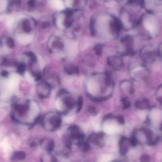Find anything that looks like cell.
Masks as SVG:
<instances>
[{
    "instance_id": "6da1fadb",
    "label": "cell",
    "mask_w": 162,
    "mask_h": 162,
    "mask_svg": "<svg viewBox=\"0 0 162 162\" xmlns=\"http://www.w3.org/2000/svg\"><path fill=\"white\" fill-rule=\"evenodd\" d=\"M39 108L37 103L32 101L27 108H18L11 115V119L18 124L31 126L39 119Z\"/></svg>"
},
{
    "instance_id": "ac0fdd59",
    "label": "cell",
    "mask_w": 162,
    "mask_h": 162,
    "mask_svg": "<svg viewBox=\"0 0 162 162\" xmlns=\"http://www.w3.org/2000/svg\"><path fill=\"white\" fill-rule=\"evenodd\" d=\"M14 19L13 18L11 17H9L7 21H6L7 26L8 27H12V25L14 24Z\"/></svg>"
},
{
    "instance_id": "30bf717a",
    "label": "cell",
    "mask_w": 162,
    "mask_h": 162,
    "mask_svg": "<svg viewBox=\"0 0 162 162\" xmlns=\"http://www.w3.org/2000/svg\"><path fill=\"white\" fill-rule=\"evenodd\" d=\"M17 40L19 43L23 45H27L33 40L31 35L26 34H20L16 37Z\"/></svg>"
},
{
    "instance_id": "5b68a950",
    "label": "cell",
    "mask_w": 162,
    "mask_h": 162,
    "mask_svg": "<svg viewBox=\"0 0 162 162\" xmlns=\"http://www.w3.org/2000/svg\"><path fill=\"white\" fill-rule=\"evenodd\" d=\"M119 150L122 155H126L129 151V149L132 147H134L132 139H129L122 137L119 141Z\"/></svg>"
},
{
    "instance_id": "d6986e66",
    "label": "cell",
    "mask_w": 162,
    "mask_h": 162,
    "mask_svg": "<svg viewBox=\"0 0 162 162\" xmlns=\"http://www.w3.org/2000/svg\"><path fill=\"white\" fill-rule=\"evenodd\" d=\"M7 2L5 1H0V11H2L6 8L7 6Z\"/></svg>"
},
{
    "instance_id": "5bb4252c",
    "label": "cell",
    "mask_w": 162,
    "mask_h": 162,
    "mask_svg": "<svg viewBox=\"0 0 162 162\" xmlns=\"http://www.w3.org/2000/svg\"><path fill=\"white\" fill-rule=\"evenodd\" d=\"M41 162H56L55 157L50 152H46L42 155Z\"/></svg>"
},
{
    "instance_id": "7402d4cb",
    "label": "cell",
    "mask_w": 162,
    "mask_h": 162,
    "mask_svg": "<svg viewBox=\"0 0 162 162\" xmlns=\"http://www.w3.org/2000/svg\"><path fill=\"white\" fill-rule=\"evenodd\" d=\"M72 2L71 1H67L66 2V4H67V6L68 7H69L72 6Z\"/></svg>"
},
{
    "instance_id": "cb8c5ba5",
    "label": "cell",
    "mask_w": 162,
    "mask_h": 162,
    "mask_svg": "<svg viewBox=\"0 0 162 162\" xmlns=\"http://www.w3.org/2000/svg\"><path fill=\"white\" fill-rule=\"evenodd\" d=\"M161 130H162V125H161Z\"/></svg>"
},
{
    "instance_id": "44dd1931",
    "label": "cell",
    "mask_w": 162,
    "mask_h": 162,
    "mask_svg": "<svg viewBox=\"0 0 162 162\" xmlns=\"http://www.w3.org/2000/svg\"><path fill=\"white\" fill-rule=\"evenodd\" d=\"M57 24L59 28H62L63 27L61 19L60 18H59L57 20Z\"/></svg>"
},
{
    "instance_id": "603a6c76",
    "label": "cell",
    "mask_w": 162,
    "mask_h": 162,
    "mask_svg": "<svg viewBox=\"0 0 162 162\" xmlns=\"http://www.w3.org/2000/svg\"><path fill=\"white\" fill-rule=\"evenodd\" d=\"M120 162V161H111V160L110 161H109V162Z\"/></svg>"
},
{
    "instance_id": "e0dca14e",
    "label": "cell",
    "mask_w": 162,
    "mask_h": 162,
    "mask_svg": "<svg viewBox=\"0 0 162 162\" xmlns=\"http://www.w3.org/2000/svg\"><path fill=\"white\" fill-rule=\"evenodd\" d=\"M25 78L27 79V81H29L30 83H33L34 82V79L33 77L31 76L29 72H27L25 74Z\"/></svg>"
},
{
    "instance_id": "7c38bea8",
    "label": "cell",
    "mask_w": 162,
    "mask_h": 162,
    "mask_svg": "<svg viewBox=\"0 0 162 162\" xmlns=\"http://www.w3.org/2000/svg\"><path fill=\"white\" fill-rule=\"evenodd\" d=\"M87 89L90 93L96 95L99 91V85L95 80H90L87 84Z\"/></svg>"
},
{
    "instance_id": "9c48e42d",
    "label": "cell",
    "mask_w": 162,
    "mask_h": 162,
    "mask_svg": "<svg viewBox=\"0 0 162 162\" xmlns=\"http://www.w3.org/2000/svg\"><path fill=\"white\" fill-rule=\"evenodd\" d=\"M18 82V78L16 75H14L10 77L8 81H7V85H6V88L7 91L8 92H12L15 88L17 85Z\"/></svg>"
},
{
    "instance_id": "ffe728a7",
    "label": "cell",
    "mask_w": 162,
    "mask_h": 162,
    "mask_svg": "<svg viewBox=\"0 0 162 162\" xmlns=\"http://www.w3.org/2000/svg\"><path fill=\"white\" fill-rule=\"evenodd\" d=\"M38 144V142L36 140L32 139L31 140L30 142V146L31 147H35L37 146Z\"/></svg>"
},
{
    "instance_id": "8992f818",
    "label": "cell",
    "mask_w": 162,
    "mask_h": 162,
    "mask_svg": "<svg viewBox=\"0 0 162 162\" xmlns=\"http://www.w3.org/2000/svg\"><path fill=\"white\" fill-rule=\"evenodd\" d=\"M104 143L103 135L102 134H93L90 136L89 139V144L96 147L103 146Z\"/></svg>"
},
{
    "instance_id": "9a60e30c",
    "label": "cell",
    "mask_w": 162,
    "mask_h": 162,
    "mask_svg": "<svg viewBox=\"0 0 162 162\" xmlns=\"http://www.w3.org/2000/svg\"><path fill=\"white\" fill-rule=\"evenodd\" d=\"M51 4L54 8L59 10L64 9L65 7L63 2L61 1H51Z\"/></svg>"
},
{
    "instance_id": "ba28073f",
    "label": "cell",
    "mask_w": 162,
    "mask_h": 162,
    "mask_svg": "<svg viewBox=\"0 0 162 162\" xmlns=\"http://www.w3.org/2000/svg\"><path fill=\"white\" fill-rule=\"evenodd\" d=\"M42 147L45 150L46 152H50L52 151L54 147V143L51 139H43L39 142Z\"/></svg>"
},
{
    "instance_id": "52a82bcc",
    "label": "cell",
    "mask_w": 162,
    "mask_h": 162,
    "mask_svg": "<svg viewBox=\"0 0 162 162\" xmlns=\"http://www.w3.org/2000/svg\"><path fill=\"white\" fill-rule=\"evenodd\" d=\"M103 124V130L105 132L108 134H113L118 131V126L113 121H108L106 119Z\"/></svg>"
},
{
    "instance_id": "8fae6325",
    "label": "cell",
    "mask_w": 162,
    "mask_h": 162,
    "mask_svg": "<svg viewBox=\"0 0 162 162\" xmlns=\"http://www.w3.org/2000/svg\"><path fill=\"white\" fill-rule=\"evenodd\" d=\"M26 157V154L24 152L21 150L15 151L11 155V160L14 162H21L25 159Z\"/></svg>"
},
{
    "instance_id": "7a4b0ae2",
    "label": "cell",
    "mask_w": 162,
    "mask_h": 162,
    "mask_svg": "<svg viewBox=\"0 0 162 162\" xmlns=\"http://www.w3.org/2000/svg\"><path fill=\"white\" fill-rule=\"evenodd\" d=\"M132 139L134 146L137 144L155 146L158 143L159 137L150 128L141 127L134 131Z\"/></svg>"
},
{
    "instance_id": "4fadbf2b",
    "label": "cell",
    "mask_w": 162,
    "mask_h": 162,
    "mask_svg": "<svg viewBox=\"0 0 162 162\" xmlns=\"http://www.w3.org/2000/svg\"><path fill=\"white\" fill-rule=\"evenodd\" d=\"M149 103L148 101L146 99L137 101L136 102V107L140 109L144 110L148 109L149 108Z\"/></svg>"
},
{
    "instance_id": "3957f363",
    "label": "cell",
    "mask_w": 162,
    "mask_h": 162,
    "mask_svg": "<svg viewBox=\"0 0 162 162\" xmlns=\"http://www.w3.org/2000/svg\"><path fill=\"white\" fill-rule=\"evenodd\" d=\"M42 125L47 130L53 131L58 129L61 124V118L58 114H48L42 120Z\"/></svg>"
},
{
    "instance_id": "2e32d148",
    "label": "cell",
    "mask_w": 162,
    "mask_h": 162,
    "mask_svg": "<svg viewBox=\"0 0 162 162\" xmlns=\"http://www.w3.org/2000/svg\"><path fill=\"white\" fill-rule=\"evenodd\" d=\"M140 162H150L151 158L148 155L145 154L142 156L140 159Z\"/></svg>"
},
{
    "instance_id": "277c9868",
    "label": "cell",
    "mask_w": 162,
    "mask_h": 162,
    "mask_svg": "<svg viewBox=\"0 0 162 162\" xmlns=\"http://www.w3.org/2000/svg\"><path fill=\"white\" fill-rule=\"evenodd\" d=\"M67 145V147L71 146L72 143H75L80 145L83 142L84 136L81 130L77 126H72L68 130Z\"/></svg>"
}]
</instances>
